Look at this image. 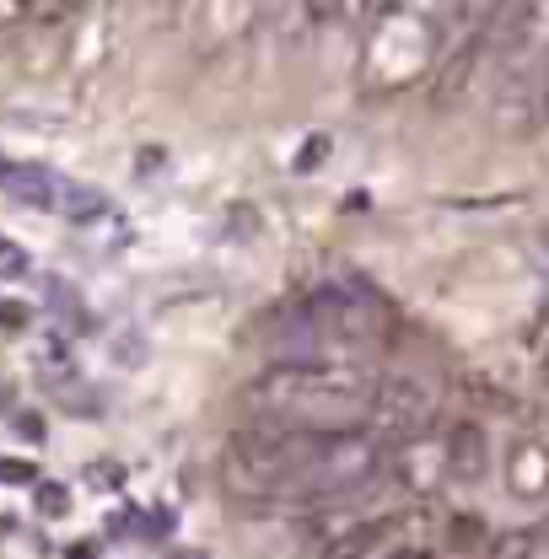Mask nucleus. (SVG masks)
Returning <instances> with one entry per match:
<instances>
[{"label": "nucleus", "mask_w": 549, "mask_h": 559, "mask_svg": "<svg viewBox=\"0 0 549 559\" xmlns=\"http://www.w3.org/2000/svg\"><path fill=\"white\" fill-rule=\"evenodd\" d=\"M377 382H383V371L361 366L355 355L274 360L265 377H254L248 404H254V419H270V425H296V430H366Z\"/></svg>", "instance_id": "obj_1"}, {"label": "nucleus", "mask_w": 549, "mask_h": 559, "mask_svg": "<svg viewBox=\"0 0 549 559\" xmlns=\"http://www.w3.org/2000/svg\"><path fill=\"white\" fill-rule=\"evenodd\" d=\"M431 419H436V388L414 371H388L372 393L366 436L377 447H405L420 430H431Z\"/></svg>", "instance_id": "obj_2"}, {"label": "nucleus", "mask_w": 549, "mask_h": 559, "mask_svg": "<svg viewBox=\"0 0 549 559\" xmlns=\"http://www.w3.org/2000/svg\"><path fill=\"white\" fill-rule=\"evenodd\" d=\"M442 457H447V479H458V485H480L484 474H490V441H484V425H475V419L453 425Z\"/></svg>", "instance_id": "obj_3"}, {"label": "nucleus", "mask_w": 549, "mask_h": 559, "mask_svg": "<svg viewBox=\"0 0 549 559\" xmlns=\"http://www.w3.org/2000/svg\"><path fill=\"white\" fill-rule=\"evenodd\" d=\"M0 194L11 205H27V210H60L66 183L49 167H11V162H0Z\"/></svg>", "instance_id": "obj_4"}, {"label": "nucleus", "mask_w": 549, "mask_h": 559, "mask_svg": "<svg viewBox=\"0 0 549 559\" xmlns=\"http://www.w3.org/2000/svg\"><path fill=\"white\" fill-rule=\"evenodd\" d=\"M506 489L517 500H549V447L539 441H517L506 452Z\"/></svg>", "instance_id": "obj_5"}, {"label": "nucleus", "mask_w": 549, "mask_h": 559, "mask_svg": "<svg viewBox=\"0 0 549 559\" xmlns=\"http://www.w3.org/2000/svg\"><path fill=\"white\" fill-rule=\"evenodd\" d=\"M490 559H549V522L545 527H506L490 538Z\"/></svg>", "instance_id": "obj_6"}, {"label": "nucleus", "mask_w": 549, "mask_h": 559, "mask_svg": "<svg viewBox=\"0 0 549 559\" xmlns=\"http://www.w3.org/2000/svg\"><path fill=\"white\" fill-rule=\"evenodd\" d=\"M60 210H66L75 226H92V221H114V205H108V194H97V189H81V183H66V194H60Z\"/></svg>", "instance_id": "obj_7"}, {"label": "nucleus", "mask_w": 549, "mask_h": 559, "mask_svg": "<svg viewBox=\"0 0 549 559\" xmlns=\"http://www.w3.org/2000/svg\"><path fill=\"white\" fill-rule=\"evenodd\" d=\"M38 511H44V516H66V511H70V495L60 485H38Z\"/></svg>", "instance_id": "obj_8"}, {"label": "nucleus", "mask_w": 549, "mask_h": 559, "mask_svg": "<svg viewBox=\"0 0 549 559\" xmlns=\"http://www.w3.org/2000/svg\"><path fill=\"white\" fill-rule=\"evenodd\" d=\"M16 275H27V253L11 248V242H0V280H16Z\"/></svg>", "instance_id": "obj_9"}, {"label": "nucleus", "mask_w": 549, "mask_h": 559, "mask_svg": "<svg viewBox=\"0 0 549 559\" xmlns=\"http://www.w3.org/2000/svg\"><path fill=\"white\" fill-rule=\"evenodd\" d=\"M22 323H27V307H11V301H5V307H0V329H22Z\"/></svg>", "instance_id": "obj_10"}, {"label": "nucleus", "mask_w": 549, "mask_h": 559, "mask_svg": "<svg viewBox=\"0 0 549 559\" xmlns=\"http://www.w3.org/2000/svg\"><path fill=\"white\" fill-rule=\"evenodd\" d=\"M0 474H5V479H33V468H27V463H0Z\"/></svg>", "instance_id": "obj_11"}, {"label": "nucleus", "mask_w": 549, "mask_h": 559, "mask_svg": "<svg viewBox=\"0 0 549 559\" xmlns=\"http://www.w3.org/2000/svg\"><path fill=\"white\" fill-rule=\"evenodd\" d=\"M388 559H431V555H425L420 544H405V549H394V555H388Z\"/></svg>", "instance_id": "obj_12"}, {"label": "nucleus", "mask_w": 549, "mask_h": 559, "mask_svg": "<svg viewBox=\"0 0 549 559\" xmlns=\"http://www.w3.org/2000/svg\"><path fill=\"white\" fill-rule=\"evenodd\" d=\"M545 382H549V349H545Z\"/></svg>", "instance_id": "obj_13"}]
</instances>
